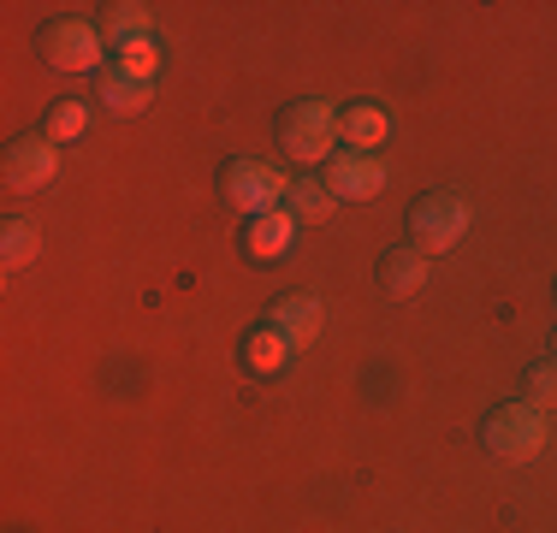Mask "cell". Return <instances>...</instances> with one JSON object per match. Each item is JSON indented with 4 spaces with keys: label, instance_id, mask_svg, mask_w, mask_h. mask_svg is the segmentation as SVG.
Here are the masks:
<instances>
[{
    "label": "cell",
    "instance_id": "6da1fadb",
    "mask_svg": "<svg viewBox=\"0 0 557 533\" xmlns=\"http://www.w3.org/2000/svg\"><path fill=\"white\" fill-rule=\"evenodd\" d=\"M333 142H338V113L326 101H290L278 113V149L302 166H314L321 154L333 160Z\"/></svg>",
    "mask_w": 557,
    "mask_h": 533
},
{
    "label": "cell",
    "instance_id": "7a4b0ae2",
    "mask_svg": "<svg viewBox=\"0 0 557 533\" xmlns=\"http://www.w3.org/2000/svg\"><path fill=\"white\" fill-rule=\"evenodd\" d=\"M481 445H486V457H498V462H528L546 445L540 409L534 404H498L493 416L481 421Z\"/></svg>",
    "mask_w": 557,
    "mask_h": 533
},
{
    "label": "cell",
    "instance_id": "3957f363",
    "mask_svg": "<svg viewBox=\"0 0 557 533\" xmlns=\"http://www.w3.org/2000/svg\"><path fill=\"white\" fill-rule=\"evenodd\" d=\"M462 232H469V202H462L457 190H433L409 208V244H416L421 256H440V249H450Z\"/></svg>",
    "mask_w": 557,
    "mask_h": 533
},
{
    "label": "cell",
    "instance_id": "277c9868",
    "mask_svg": "<svg viewBox=\"0 0 557 533\" xmlns=\"http://www.w3.org/2000/svg\"><path fill=\"white\" fill-rule=\"evenodd\" d=\"M220 196L256 220V213H273L278 196H290V178L278 166H268V160H232L220 172Z\"/></svg>",
    "mask_w": 557,
    "mask_h": 533
},
{
    "label": "cell",
    "instance_id": "5b68a950",
    "mask_svg": "<svg viewBox=\"0 0 557 533\" xmlns=\"http://www.w3.org/2000/svg\"><path fill=\"white\" fill-rule=\"evenodd\" d=\"M36 48H42V60L60 65V72H89V65L101 60V30L84 18H54V24H42Z\"/></svg>",
    "mask_w": 557,
    "mask_h": 533
},
{
    "label": "cell",
    "instance_id": "8992f818",
    "mask_svg": "<svg viewBox=\"0 0 557 533\" xmlns=\"http://www.w3.org/2000/svg\"><path fill=\"white\" fill-rule=\"evenodd\" d=\"M321 184H326L333 196H344V202H368V196L386 190V166H380L374 154L350 149V154H333V160H326Z\"/></svg>",
    "mask_w": 557,
    "mask_h": 533
},
{
    "label": "cell",
    "instance_id": "52a82bcc",
    "mask_svg": "<svg viewBox=\"0 0 557 533\" xmlns=\"http://www.w3.org/2000/svg\"><path fill=\"white\" fill-rule=\"evenodd\" d=\"M54 137H18L7 149V184L12 190H36V184L54 178Z\"/></svg>",
    "mask_w": 557,
    "mask_h": 533
},
{
    "label": "cell",
    "instance_id": "ba28073f",
    "mask_svg": "<svg viewBox=\"0 0 557 533\" xmlns=\"http://www.w3.org/2000/svg\"><path fill=\"white\" fill-rule=\"evenodd\" d=\"M290 232H297V213L273 208V213H256V220L244 225V249L249 261H278L290 249Z\"/></svg>",
    "mask_w": 557,
    "mask_h": 533
},
{
    "label": "cell",
    "instance_id": "9c48e42d",
    "mask_svg": "<svg viewBox=\"0 0 557 533\" xmlns=\"http://www.w3.org/2000/svg\"><path fill=\"white\" fill-rule=\"evenodd\" d=\"M268 326H278L290 344H309L314 332H321V297H314V290H290V297H278Z\"/></svg>",
    "mask_w": 557,
    "mask_h": 533
},
{
    "label": "cell",
    "instance_id": "30bf717a",
    "mask_svg": "<svg viewBox=\"0 0 557 533\" xmlns=\"http://www.w3.org/2000/svg\"><path fill=\"white\" fill-rule=\"evenodd\" d=\"M380 285H386L392 297H416V290L428 285V256H421L416 244L386 249V256H380Z\"/></svg>",
    "mask_w": 557,
    "mask_h": 533
},
{
    "label": "cell",
    "instance_id": "8fae6325",
    "mask_svg": "<svg viewBox=\"0 0 557 533\" xmlns=\"http://www.w3.org/2000/svg\"><path fill=\"white\" fill-rule=\"evenodd\" d=\"M386 131H392V119L380 113L374 101H356V107L338 113V137L350 142V149H362V154H374L380 142H386Z\"/></svg>",
    "mask_w": 557,
    "mask_h": 533
},
{
    "label": "cell",
    "instance_id": "7c38bea8",
    "mask_svg": "<svg viewBox=\"0 0 557 533\" xmlns=\"http://www.w3.org/2000/svg\"><path fill=\"white\" fill-rule=\"evenodd\" d=\"M285 356H290V338L278 326H268V320L244 332V362H249V373H278V368H285Z\"/></svg>",
    "mask_w": 557,
    "mask_h": 533
},
{
    "label": "cell",
    "instance_id": "4fadbf2b",
    "mask_svg": "<svg viewBox=\"0 0 557 533\" xmlns=\"http://www.w3.org/2000/svg\"><path fill=\"white\" fill-rule=\"evenodd\" d=\"M108 42H137V36H149V7H101V24H96Z\"/></svg>",
    "mask_w": 557,
    "mask_h": 533
},
{
    "label": "cell",
    "instance_id": "5bb4252c",
    "mask_svg": "<svg viewBox=\"0 0 557 533\" xmlns=\"http://www.w3.org/2000/svg\"><path fill=\"white\" fill-rule=\"evenodd\" d=\"M101 101H108L113 113H143V107H149V84H137V77H125V72H101Z\"/></svg>",
    "mask_w": 557,
    "mask_h": 533
},
{
    "label": "cell",
    "instance_id": "9a60e30c",
    "mask_svg": "<svg viewBox=\"0 0 557 533\" xmlns=\"http://www.w3.org/2000/svg\"><path fill=\"white\" fill-rule=\"evenodd\" d=\"M333 208H338V196L326 190L321 178H297V184H290V213H297V220H326Z\"/></svg>",
    "mask_w": 557,
    "mask_h": 533
},
{
    "label": "cell",
    "instance_id": "2e32d148",
    "mask_svg": "<svg viewBox=\"0 0 557 533\" xmlns=\"http://www.w3.org/2000/svg\"><path fill=\"white\" fill-rule=\"evenodd\" d=\"M522 392H528V404H534V409H557V356H546V362H528Z\"/></svg>",
    "mask_w": 557,
    "mask_h": 533
},
{
    "label": "cell",
    "instance_id": "e0dca14e",
    "mask_svg": "<svg viewBox=\"0 0 557 533\" xmlns=\"http://www.w3.org/2000/svg\"><path fill=\"white\" fill-rule=\"evenodd\" d=\"M42 249V237H36L30 220H7V232H0V256H7V266H24Z\"/></svg>",
    "mask_w": 557,
    "mask_h": 533
},
{
    "label": "cell",
    "instance_id": "ac0fdd59",
    "mask_svg": "<svg viewBox=\"0 0 557 533\" xmlns=\"http://www.w3.org/2000/svg\"><path fill=\"white\" fill-rule=\"evenodd\" d=\"M154 65H161V48H154L149 36H137V42H125V48H119V72H125V77H137V84H149V77H154Z\"/></svg>",
    "mask_w": 557,
    "mask_h": 533
},
{
    "label": "cell",
    "instance_id": "d6986e66",
    "mask_svg": "<svg viewBox=\"0 0 557 533\" xmlns=\"http://www.w3.org/2000/svg\"><path fill=\"white\" fill-rule=\"evenodd\" d=\"M89 125V107L84 101H54V113H48V137L65 142V137H84Z\"/></svg>",
    "mask_w": 557,
    "mask_h": 533
},
{
    "label": "cell",
    "instance_id": "ffe728a7",
    "mask_svg": "<svg viewBox=\"0 0 557 533\" xmlns=\"http://www.w3.org/2000/svg\"><path fill=\"white\" fill-rule=\"evenodd\" d=\"M552 356H557V338H552Z\"/></svg>",
    "mask_w": 557,
    "mask_h": 533
},
{
    "label": "cell",
    "instance_id": "44dd1931",
    "mask_svg": "<svg viewBox=\"0 0 557 533\" xmlns=\"http://www.w3.org/2000/svg\"><path fill=\"white\" fill-rule=\"evenodd\" d=\"M552 297H557V285H552Z\"/></svg>",
    "mask_w": 557,
    "mask_h": 533
}]
</instances>
